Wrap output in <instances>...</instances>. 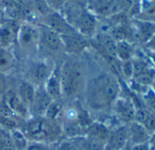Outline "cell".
I'll return each mask as SVG.
<instances>
[{"label": "cell", "mask_w": 155, "mask_h": 150, "mask_svg": "<svg viewBox=\"0 0 155 150\" xmlns=\"http://www.w3.org/2000/svg\"><path fill=\"white\" fill-rule=\"evenodd\" d=\"M120 84L113 75L107 71L90 74L80 101L91 112H105L112 108L120 96Z\"/></svg>", "instance_id": "cell-1"}, {"label": "cell", "mask_w": 155, "mask_h": 150, "mask_svg": "<svg viewBox=\"0 0 155 150\" xmlns=\"http://www.w3.org/2000/svg\"><path fill=\"white\" fill-rule=\"evenodd\" d=\"M89 70L80 56H68L58 67V78L63 102L80 100Z\"/></svg>", "instance_id": "cell-2"}, {"label": "cell", "mask_w": 155, "mask_h": 150, "mask_svg": "<svg viewBox=\"0 0 155 150\" xmlns=\"http://www.w3.org/2000/svg\"><path fill=\"white\" fill-rule=\"evenodd\" d=\"M60 13L78 33L81 34L85 37L90 39L96 34V16L84 5L70 3V0H68Z\"/></svg>", "instance_id": "cell-3"}, {"label": "cell", "mask_w": 155, "mask_h": 150, "mask_svg": "<svg viewBox=\"0 0 155 150\" xmlns=\"http://www.w3.org/2000/svg\"><path fill=\"white\" fill-rule=\"evenodd\" d=\"M21 130L28 141L44 142L48 144L57 140L62 134L59 123L46 116L30 117Z\"/></svg>", "instance_id": "cell-4"}, {"label": "cell", "mask_w": 155, "mask_h": 150, "mask_svg": "<svg viewBox=\"0 0 155 150\" xmlns=\"http://www.w3.org/2000/svg\"><path fill=\"white\" fill-rule=\"evenodd\" d=\"M39 26L31 22H22L18 25L16 44L20 52L28 56H34L39 50Z\"/></svg>", "instance_id": "cell-5"}, {"label": "cell", "mask_w": 155, "mask_h": 150, "mask_svg": "<svg viewBox=\"0 0 155 150\" xmlns=\"http://www.w3.org/2000/svg\"><path fill=\"white\" fill-rule=\"evenodd\" d=\"M55 69L52 64L45 59H34L27 66L23 78L30 81L36 87L43 86Z\"/></svg>", "instance_id": "cell-6"}, {"label": "cell", "mask_w": 155, "mask_h": 150, "mask_svg": "<svg viewBox=\"0 0 155 150\" xmlns=\"http://www.w3.org/2000/svg\"><path fill=\"white\" fill-rule=\"evenodd\" d=\"M60 37L64 46V53L67 56H81L91 46L89 38L76 31Z\"/></svg>", "instance_id": "cell-7"}, {"label": "cell", "mask_w": 155, "mask_h": 150, "mask_svg": "<svg viewBox=\"0 0 155 150\" xmlns=\"http://www.w3.org/2000/svg\"><path fill=\"white\" fill-rule=\"evenodd\" d=\"M40 31L39 49L42 48L49 54L64 53V46L60 35L44 25H38Z\"/></svg>", "instance_id": "cell-8"}, {"label": "cell", "mask_w": 155, "mask_h": 150, "mask_svg": "<svg viewBox=\"0 0 155 150\" xmlns=\"http://www.w3.org/2000/svg\"><path fill=\"white\" fill-rule=\"evenodd\" d=\"M92 38L95 47L103 56L110 60L117 58V40L111 34L106 32L96 33Z\"/></svg>", "instance_id": "cell-9"}, {"label": "cell", "mask_w": 155, "mask_h": 150, "mask_svg": "<svg viewBox=\"0 0 155 150\" xmlns=\"http://www.w3.org/2000/svg\"><path fill=\"white\" fill-rule=\"evenodd\" d=\"M53 101L54 100L48 94L43 86L37 87L35 97L29 108L30 117L45 116L48 109L49 108Z\"/></svg>", "instance_id": "cell-10"}, {"label": "cell", "mask_w": 155, "mask_h": 150, "mask_svg": "<svg viewBox=\"0 0 155 150\" xmlns=\"http://www.w3.org/2000/svg\"><path fill=\"white\" fill-rule=\"evenodd\" d=\"M42 25L48 27V28H50L60 36L76 31L60 12L50 11L49 13L45 15L43 17Z\"/></svg>", "instance_id": "cell-11"}, {"label": "cell", "mask_w": 155, "mask_h": 150, "mask_svg": "<svg viewBox=\"0 0 155 150\" xmlns=\"http://www.w3.org/2000/svg\"><path fill=\"white\" fill-rule=\"evenodd\" d=\"M117 118L127 125L134 120L136 107L132 100L126 97H118L112 107Z\"/></svg>", "instance_id": "cell-12"}, {"label": "cell", "mask_w": 155, "mask_h": 150, "mask_svg": "<svg viewBox=\"0 0 155 150\" xmlns=\"http://www.w3.org/2000/svg\"><path fill=\"white\" fill-rule=\"evenodd\" d=\"M129 144L128 129L126 125L110 129V136L105 144V150H123Z\"/></svg>", "instance_id": "cell-13"}, {"label": "cell", "mask_w": 155, "mask_h": 150, "mask_svg": "<svg viewBox=\"0 0 155 150\" xmlns=\"http://www.w3.org/2000/svg\"><path fill=\"white\" fill-rule=\"evenodd\" d=\"M3 101L13 115L26 117L30 116L29 109L20 99L14 88H9L3 97Z\"/></svg>", "instance_id": "cell-14"}, {"label": "cell", "mask_w": 155, "mask_h": 150, "mask_svg": "<svg viewBox=\"0 0 155 150\" xmlns=\"http://www.w3.org/2000/svg\"><path fill=\"white\" fill-rule=\"evenodd\" d=\"M13 88L16 90L18 97H20V99L29 109L35 97L37 87L30 81L21 78L16 82L15 87Z\"/></svg>", "instance_id": "cell-15"}, {"label": "cell", "mask_w": 155, "mask_h": 150, "mask_svg": "<svg viewBox=\"0 0 155 150\" xmlns=\"http://www.w3.org/2000/svg\"><path fill=\"white\" fill-rule=\"evenodd\" d=\"M18 25L11 20H3L0 23V46L10 47L16 43Z\"/></svg>", "instance_id": "cell-16"}, {"label": "cell", "mask_w": 155, "mask_h": 150, "mask_svg": "<svg viewBox=\"0 0 155 150\" xmlns=\"http://www.w3.org/2000/svg\"><path fill=\"white\" fill-rule=\"evenodd\" d=\"M110 129L103 123L91 121L85 128V136L106 144L110 136Z\"/></svg>", "instance_id": "cell-17"}, {"label": "cell", "mask_w": 155, "mask_h": 150, "mask_svg": "<svg viewBox=\"0 0 155 150\" xmlns=\"http://www.w3.org/2000/svg\"><path fill=\"white\" fill-rule=\"evenodd\" d=\"M17 65V57L10 47L0 46V73L8 76L14 71Z\"/></svg>", "instance_id": "cell-18"}, {"label": "cell", "mask_w": 155, "mask_h": 150, "mask_svg": "<svg viewBox=\"0 0 155 150\" xmlns=\"http://www.w3.org/2000/svg\"><path fill=\"white\" fill-rule=\"evenodd\" d=\"M128 129L129 143L132 145L137 144L147 143L150 134L145 130V128L135 121H132L126 125Z\"/></svg>", "instance_id": "cell-19"}, {"label": "cell", "mask_w": 155, "mask_h": 150, "mask_svg": "<svg viewBox=\"0 0 155 150\" xmlns=\"http://www.w3.org/2000/svg\"><path fill=\"white\" fill-rule=\"evenodd\" d=\"M43 87L54 101L62 100L60 84H59V78H58V68L55 67L53 73L51 74V76L48 78V79L46 81Z\"/></svg>", "instance_id": "cell-20"}, {"label": "cell", "mask_w": 155, "mask_h": 150, "mask_svg": "<svg viewBox=\"0 0 155 150\" xmlns=\"http://www.w3.org/2000/svg\"><path fill=\"white\" fill-rule=\"evenodd\" d=\"M134 26H135V29H136L135 33L137 34V37L143 43H145L153 34H155L154 22L140 19L134 21Z\"/></svg>", "instance_id": "cell-21"}, {"label": "cell", "mask_w": 155, "mask_h": 150, "mask_svg": "<svg viewBox=\"0 0 155 150\" xmlns=\"http://www.w3.org/2000/svg\"><path fill=\"white\" fill-rule=\"evenodd\" d=\"M134 54L133 46L130 43V41L126 40H118L117 41V58L120 61H128L130 60Z\"/></svg>", "instance_id": "cell-22"}, {"label": "cell", "mask_w": 155, "mask_h": 150, "mask_svg": "<svg viewBox=\"0 0 155 150\" xmlns=\"http://www.w3.org/2000/svg\"><path fill=\"white\" fill-rule=\"evenodd\" d=\"M0 150H17L10 131L0 126Z\"/></svg>", "instance_id": "cell-23"}, {"label": "cell", "mask_w": 155, "mask_h": 150, "mask_svg": "<svg viewBox=\"0 0 155 150\" xmlns=\"http://www.w3.org/2000/svg\"><path fill=\"white\" fill-rule=\"evenodd\" d=\"M10 134H11L13 142L17 147V150H25L29 141L25 136V134L23 133V131L18 128H14L10 130Z\"/></svg>", "instance_id": "cell-24"}, {"label": "cell", "mask_w": 155, "mask_h": 150, "mask_svg": "<svg viewBox=\"0 0 155 150\" xmlns=\"http://www.w3.org/2000/svg\"><path fill=\"white\" fill-rule=\"evenodd\" d=\"M142 102L146 108L155 113V91L154 89L148 88L142 93Z\"/></svg>", "instance_id": "cell-25"}, {"label": "cell", "mask_w": 155, "mask_h": 150, "mask_svg": "<svg viewBox=\"0 0 155 150\" xmlns=\"http://www.w3.org/2000/svg\"><path fill=\"white\" fill-rule=\"evenodd\" d=\"M135 0H114L116 12L130 11L135 5Z\"/></svg>", "instance_id": "cell-26"}, {"label": "cell", "mask_w": 155, "mask_h": 150, "mask_svg": "<svg viewBox=\"0 0 155 150\" xmlns=\"http://www.w3.org/2000/svg\"><path fill=\"white\" fill-rule=\"evenodd\" d=\"M44 1L51 11L60 12L68 2V0H44Z\"/></svg>", "instance_id": "cell-27"}, {"label": "cell", "mask_w": 155, "mask_h": 150, "mask_svg": "<svg viewBox=\"0 0 155 150\" xmlns=\"http://www.w3.org/2000/svg\"><path fill=\"white\" fill-rule=\"evenodd\" d=\"M25 150H50V146L48 143L29 141Z\"/></svg>", "instance_id": "cell-28"}, {"label": "cell", "mask_w": 155, "mask_h": 150, "mask_svg": "<svg viewBox=\"0 0 155 150\" xmlns=\"http://www.w3.org/2000/svg\"><path fill=\"white\" fill-rule=\"evenodd\" d=\"M121 72L127 78H131L133 77V64L131 60L122 62Z\"/></svg>", "instance_id": "cell-29"}, {"label": "cell", "mask_w": 155, "mask_h": 150, "mask_svg": "<svg viewBox=\"0 0 155 150\" xmlns=\"http://www.w3.org/2000/svg\"><path fill=\"white\" fill-rule=\"evenodd\" d=\"M142 126L145 128V130L150 135L151 133L155 132V113L151 112L148 119L145 121V123L142 125Z\"/></svg>", "instance_id": "cell-30"}, {"label": "cell", "mask_w": 155, "mask_h": 150, "mask_svg": "<svg viewBox=\"0 0 155 150\" xmlns=\"http://www.w3.org/2000/svg\"><path fill=\"white\" fill-rule=\"evenodd\" d=\"M9 88L10 87H9L7 76L0 73V100L3 98L4 95L6 94V92L8 91Z\"/></svg>", "instance_id": "cell-31"}, {"label": "cell", "mask_w": 155, "mask_h": 150, "mask_svg": "<svg viewBox=\"0 0 155 150\" xmlns=\"http://www.w3.org/2000/svg\"><path fill=\"white\" fill-rule=\"evenodd\" d=\"M145 47L150 51V52H155V34H153L145 43H144Z\"/></svg>", "instance_id": "cell-32"}, {"label": "cell", "mask_w": 155, "mask_h": 150, "mask_svg": "<svg viewBox=\"0 0 155 150\" xmlns=\"http://www.w3.org/2000/svg\"><path fill=\"white\" fill-rule=\"evenodd\" d=\"M147 144L149 146V150H155V132L150 135Z\"/></svg>", "instance_id": "cell-33"}, {"label": "cell", "mask_w": 155, "mask_h": 150, "mask_svg": "<svg viewBox=\"0 0 155 150\" xmlns=\"http://www.w3.org/2000/svg\"><path fill=\"white\" fill-rule=\"evenodd\" d=\"M130 150H149V146L147 143L137 144V145H133Z\"/></svg>", "instance_id": "cell-34"}, {"label": "cell", "mask_w": 155, "mask_h": 150, "mask_svg": "<svg viewBox=\"0 0 155 150\" xmlns=\"http://www.w3.org/2000/svg\"><path fill=\"white\" fill-rule=\"evenodd\" d=\"M149 56H150V60L153 62V64L155 65V52H150L149 53Z\"/></svg>", "instance_id": "cell-35"}, {"label": "cell", "mask_w": 155, "mask_h": 150, "mask_svg": "<svg viewBox=\"0 0 155 150\" xmlns=\"http://www.w3.org/2000/svg\"><path fill=\"white\" fill-rule=\"evenodd\" d=\"M3 21V11H2V8L0 7V23Z\"/></svg>", "instance_id": "cell-36"}, {"label": "cell", "mask_w": 155, "mask_h": 150, "mask_svg": "<svg viewBox=\"0 0 155 150\" xmlns=\"http://www.w3.org/2000/svg\"><path fill=\"white\" fill-rule=\"evenodd\" d=\"M126 148H127V147H126ZM126 148H124V149H123V150H126Z\"/></svg>", "instance_id": "cell-37"}, {"label": "cell", "mask_w": 155, "mask_h": 150, "mask_svg": "<svg viewBox=\"0 0 155 150\" xmlns=\"http://www.w3.org/2000/svg\"><path fill=\"white\" fill-rule=\"evenodd\" d=\"M154 91H155V90H154Z\"/></svg>", "instance_id": "cell-38"}]
</instances>
